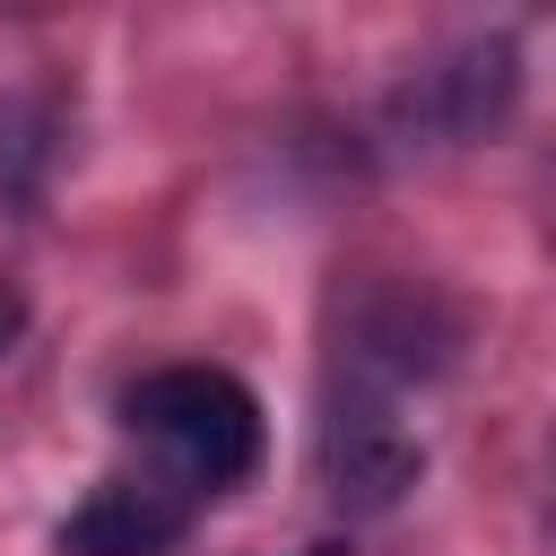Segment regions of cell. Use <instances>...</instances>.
Segmentation results:
<instances>
[{"label": "cell", "mask_w": 556, "mask_h": 556, "mask_svg": "<svg viewBox=\"0 0 556 556\" xmlns=\"http://www.w3.org/2000/svg\"><path fill=\"white\" fill-rule=\"evenodd\" d=\"M122 426L174 460L165 486L182 495H226L261 469V400L226 365H156L122 391Z\"/></svg>", "instance_id": "1"}, {"label": "cell", "mask_w": 556, "mask_h": 556, "mask_svg": "<svg viewBox=\"0 0 556 556\" xmlns=\"http://www.w3.org/2000/svg\"><path fill=\"white\" fill-rule=\"evenodd\" d=\"M513 96H521V52H513V35H486V43H460L434 70H417L391 96V122L417 139H486V130H504Z\"/></svg>", "instance_id": "2"}, {"label": "cell", "mask_w": 556, "mask_h": 556, "mask_svg": "<svg viewBox=\"0 0 556 556\" xmlns=\"http://www.w3.org/2000/svg\"><path fill=\"white\" fill-rule=\"evenodd\" d=\"M321 469H330V486H339V504H400L408 486H417V469H426V452H417V434L391 417V400H374V391H348V400H330V417H321Z\"/></svg>", "instance_id": "3"}, {"label": "cell", "mask_w": 556, "mask_h": 556, "mask_svg": "<svg viewBox=\"0 0 556 556\" xmlns=\"http://www.w3.org/2000/svg\"><path fill=\"white\" fill-rule=\"evenodd\" d=\"M191 530V495L165 478H104L70 521H61V556H174Z\"/></svg>", "instance_id": "4"}, {"label": "cell", "mask_w": 556, "mask_h": 556, "mask_svg": "<svg viewBox=\"0 0 556 556\" xmlns=\"http://www.w3.org/2000/svg\"><path fill=\"white\" fill-rule=\"evenodd\" d=\"M52 165V113L43 104H0V200H35Z\"/></svg>", "instance_id": "5"}, {"label": "cell", "mask_w": 556, "mask_h": 556, "mask_svg": "<svg viewBox=\"0 0 556 556\" xmlns=\"http://www.w3.org/2000/svg\"><path fill=\"white\" fill-rule=\"evenodd\" d=\"M17 330H26V304H17V295H9V287H0V356H9V348H17Z\"/></svg>", "instance_id": "6"}]
</instances>
